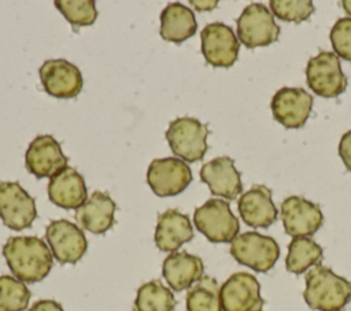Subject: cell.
I'll return each mask as SVG.
<instances>
[{"label": "cell", "mask_w": 351, "mask_h": 311, "mask_svg": "<svg viewBox=\"0 0 351 311\" xmlns=\"http://www.w3.org/2000/svg\"><path fill=\"white\" fill-rule=\"evenodd\" d=\"M237 208L243 222L251 227H269L277 219V208L271 200V190L266 185H252L241 193Z\"/></svg>", "instance_id": "obj_18"}, {"label": "cell", "mask_w": 351, "mask_h": 311, "mask_svg": "<svg viewBox=\"0 0 351 311\" xmlns=\"http://www.w3.org/2000/svg\"><path fill=\"white\" fill-rule=\"evenodd\" d=\"M117 204L106 192H93L86 201L75 210V221L78 225L93 233L103 234L114 225V214Z\"/></svg>", "instance_id": "obj_22"}, {"label": "cell", "mask_w": 351, "mask_h": 311, "mask_svg": "<svg viewBox=\"0 0 351 311\" xmlns=\"http://www.w3.org/2000/svg\"><path fill=\"white\" fill-rule=\"evenodd\" d=\"M0 218L12 230L30 227L37 218L34 197L19 182H0Z\"/></svg>", "instance_id": "obj_10"}, {"label": "cell", "mask_w": 351, "mask_h": 311, "mask_svg": "<svg viewBox=\"0 0 351 311\" xmlns=\"http://www.w3.org/2000/svg\"><path fill=\"white\" fill-rule=\"evenodd\" d=\"M193 238V227L188 215L169 208L158 216L155 245L163 252H176L182 244Z\"/></svg>", "instance_id": "obj_20"}, {"label": "cell", "mask_w": 351, "mask_h": 311, "mask_svg": "<svg viewBox=\"0 0 351 311\" xmlns=\"http://www.w3.org/2000/svg\"><path fill=\"white\" fill-rule=\"evenodd\" d=\"M219 290L215 278L203 275L186 292V311H222Z\"/></svg>", "instance_id": "obj_26"}, {"label": "cell", "mask_w": 351, "mask_h": 311, "mask_svg": "<svg viewBox=\"0 0 351 311\" xmlns=\"http://www.w3.org/2000/svg\"><path fill=\"white\" fill-rule=\"evenodd\" d=\"M3 256L15 278L34 284L44 279L53 264L48 245L36 236H12L3 245Z\"/></svg>", "instance_id": "obj_1"}, {"label": "cell", "mask_w": 351, "mask_h": 311, "mask_svg": "<svg viewBox=\"0 0 351 311\" xmlns=\"http://www.w3.org/2000/svg\"><path fill=\"white\" fill-rule=\"evenodd\" d=\"M192 5H195V8L197 11H208V10H213L217 7L218 1H191Z\"/></svg>", "instance_id": "obj_33"}, {"label": "cell", "mask_w": 351, "mask_h": 311, "mask_svg": "<svg viewBox=\"0 0 351 311\" xmlns=\"http://www.w3.org/2000/svg\"><path fill=\"white\" fill-rule=\"evenodd\" d=\"M203 260L186 251L171 252L165 258L162 264L163 278L176 292L189 289L203 277Z\"/></svg>", "instance_id": "obj_21"}, {"label": "cell", "mask_w": 351, "mask_h": 311, "mask_svg": "<svg viewBox=\"0 0 351 311\" xmlns=\"http://www.w3.org/2000/svg\"><path fill=\"white\" fill-rule=\"evenodd\" d=\"M306 79L308 88L322 97H336L347 88L340 59L330 51H321L307 62Z\"/></svg>", "instance_id": "obj_7"}, {"label": "cell", "mask_w": 351, "mask_h": 311, "mask_svg": "<svg viewBox=\"0 0 351 311\" xmlns=\"http://www.w3.org/2000/svg\"><path fill=\"white\" fill-rule=\"evenodd\" d=\"M222 311H261L263 299L261 285L250 273H234L221 286L219 290Z\"/></svg>", "instance_id": "obj_13"}, {"label": "cell", "mask_w": 351, "mask_h": 311, "mask_svg": "<svg viewBox=\"0 0 351 311\" xmlns=\"http://www.w3.org/2000/svg\"><path fill=\"white\" fill-rule=\"evenodd\" d=\"M45 240L49 244L53 258L62 264L77 263L88 248L82 229L67 219L49 222L45 229Z\"/></svg>", "instance_id": "obj_8"}, {"label": "cell", "mask_w": 351, "mask_h": 311, "mask_svg": "<svg viewBox=\"0 0 351 311\" xmlns=\"http://www.w3.org/2000/svg\"><path fill=\"white\" fill-rule=\"evenodd\" d=\"M322 248L310 237H295L288 245L285 267L289 273L302 274L307 269L319 264Z\"/></svg>", "instance_id": "obj_24"}, {"label": "cell", "mask_w": 351, "mask_h": 311, "mask_svg": "<svg viewBox=\"0 0 351 311\" xmlns=\"http://www.w3.org/2000/svg\"><path fill=\"white\" fill-rule=\"evenodd\" d=\"M236 25L239 41L248 49L267 47L276 42L280 36V27L274 21V15L261 3L247 5L237 18Z\"/></svg>", "instance_id": "obj_6"}, {"label": "cell", "mask_w": 351, "mask_h": 311, "mask_svg": "<svg viewBox=\"0 0 351 311\" xmlns=\"http://www.w3.org/2000/svg\"><path fill=\"white\" fill-rule=\"evenodd\" d=\"M332 48L337 56L351 62V18H340L330 29Z\"/></svg>", "instance_id": "obj_30"}, {"label": "cell", "mask_w": 351, "mask_h": 311, "mask_svg": "<svg viewBox=\"0 0 351 311\" xmlns=\"http://www.w3.org/2000/svg\"><path fill=\"white\" fill-rule=\"evenodd\" d=\"M197 22L193 11L181 4L170 3L160 12V37L170 42H182L196 33Z\"/></svg>", "instance_id": "obj_23"}, {"label": "cell", "mask_w": 351, "mask_h": 311, "mask_svg": "<svg viewBox=\"0 0 351 311\" xmlns=\"http://www.w3.org/2000/svg\"><path fill=\"white\" fill-rule=\"evenodd\" d=\"M30 296L25 282L11 275H0V311H25Z\"/></svg>", "instance_id": "obj_27"}, {"label": "cell", "mask_w": 351, "mask_h": 311, "mask_svg": "<svg viewBox=\"0 0 351 311\" xmlns=\"http://www.w3.org/2000/svg\"><path fill=\"white\" fill-rule=\"evenodd\" d=\"M67 156L63 155L60 144L49 134L36 137L25 153V164L29 173L37 178L53 177L67 167Z\"/></svg>", "instance_id": "obj_16"}, {"label": "cell", "mask_w": 351, "mask_h": 311, "mask_svg": "<svg viewBox=\"0 0 351 311\" xmlns=\"http://www.w3.org/2000/svg\"><path fill=\"white\" fill-rule=\"evenodd\" d=\"M196 229L211 242H232L240 230V223L228 201L210 199L193 214Z\"/></svg>", "instance_id": "obj_4"}, {"label": "cell", "mask_w": 351, "mask_h": 311, "mask_svg": "<svg viewBox=\"0 0 351 311\" xmlns=\"http://www.w3.org/2000/svg\"><path fill=\"white\" fill-rule=\"evenodd\" d=\"M202 53L214 67H230L239 56V38L232 27L222 22L208 23L200 33Z\"/></svg>", "instance_id": "obj_11"}, {"label": "cell", "mask_w": 351, "mask_h": 311, "mask_svg": "<svg viewBox=\"0 0 351 311\" xmlns=\"http://www.w3.org/2000/svg\"><path fill=\"white\" fill-rule=\"evenodd\" d=\"M303 299L311 310L340 311L351 300V282L322 264L306 274Z\"/></svg>", "instance_id": "obj_2"}, {"label": "cell", "mask_w": 351, "mask_h": 311, "mask_svg": "<svg viewBox=\"0 0 351 311\" xmlns=\"http://www.w3.org/2000/svg\"><path fill=\"white\" fill-rule=\"evenodd\" d=\"M208 127L192 116H180L169 123L165 137L171 152L182 160H202L208 149Z\"/></svg>", "instance_id": "obj_3"}, {"label": "cell", "mask_w": 351, "mask_h": 311, "mask_svg": "<svg viewBox=\"0 0 351 311\" xmlns=\"http://www.w3.org/2000/svg\"><path fill=\"white\" fill-rule=\"evenodd\" d=\"M147 182L159 197L176 196L192 182V171L178 158L154 159L147 170Z\"/></svg>", "instance_id": "obj_9"}, {"label": "cell", "mask_w": 351, "mask_h": 311, "mask_svg": "<svg viewBox=\"0 0 351 311\" xmlns=\"http://www.w3.org/2000/svg\"><path fill=\"white\" fill-rule=\"evenodd\" d=\"M176 306L173 292L159 279H152L137 289L132 311H173Z\"/></svg>", "instance_id": "obj_25"}, {"label": "cell", "mask_w": 351, "mask_h": 311, "mask_svg": "<svg viewBox=\"0 0 351 311\" xmlns=\"http://www.w3.org/2000/svg\"><path fill=\"white\" fill-rule=\"evenodd\" d=\"M55 5L73 27L93 25L97 18L93 0H56Z\"/></svg>", "instance_id": "obj_28"}, {"label": "cell", "mask_w": 351, "mask_h": 311, "mask_svg": "<svg viewBox=\"0 0 351 311\" xmlns=\"http://www.w3.org/2000/svg\"><path fill=\"white\" fill-rule=\"evenodd\" d=\"M271 14L287 22H303L307 21L314 12V4L310 0H271Z\"/></svg>", "instance_id": "obj_29"}, {"label": "cell", "mask_w": 351, "mask_h": 311, "mask_svg": "<svg viewBox=\"0 0 351 311\" xmlns=\"http://www.w3.org/2000/svg\"><path fill=\"white\" fill-rule=\"evenodd\" d=\"M339 155L348 171H351V130L346 132L339 142Z\"/></svg>", "instance_id": "obj_31"}, {"label": "cell", "mask_w": 351, "mask_h": 311, "mask_svg": "<svg viewBox=\"0 0 351 311\" xmlns=\"http://www.w3.org/2000/svg\"><path fill=\"white\" fill-rule=\"evenodd\" d=\"M281 221L287 234L295 237L313 236L324 222L318 204L303 196H289L281 203Z\"/></svg>", "instance_id": "obj_12"}, {"label": "cell", "mask_w": 351, "mask_h": 311, "mask_svg": "<svg viewBox=\"0 0 351 311\" xmlns=\"http://www.w3.org/2000/svg\"><path fill=\"white\" fill-rule=\"evenodd\" d=\"M340 4L344 8V11L350 15V18H351V0H343Z\"/></svg>", "instance_id": "obj_34"}, {"label": "cell", "mask_w": 351, "mask_h": 311, "mask_svg": "<svg viewBox=\"0 0 351 311\" xmlns=\"http://www.w3.org/2000/svg\"><path fill=\"white\" fill-rule=\"evenodd\" d=\"M47 189L49 200L64 210H77L88 199L84 177L69 166L51 177Z\"/></svg>", "instance_id": "obj_19"}, {"label": "cell", "mask_w": 351, "mask_h": 311, "mask_svg": "<svg viewBox=\"0 0 351 311\" xmlns=\"http://www.w3.org/2000/svg\"><path fill=\"white\" fill-rule=\"evenodd\" d=\"M29 311H64L63 307L55 301V300H49V299H45V300H38L36 301L30 308Z\"/></svg>", "instance_id": "obj_32"}, {"label": "cell", "mask_w": 351, "mask_h": 311, "mask_svg": "<svg viewBox=\"0 0 351 311\" xmlns=\"http://www.w3.org/2000/svg\"><path fill=\"white\" fill-rule=\"evenodd\" d=\"M270 108L273 116L287 129L303 127L307 122L313 96L303 88H281L271 97Z\"/></svg>", "instance_id": "obj_15"}, {"label": "cell", "mask_w": 351, "mask_h": 311, "mask_svg": "<svg viewBox=\"0 0 351 311\" xmlns=\"http://www.w3.org/2000/svg\"><path fill=\"white\" fill-rule=\"evenodd\" d=\"M200 178L213 195L226 200H234L243 192L241 175L229 156H219L204 163L200 169Z\"/></svg>", "instance_id": "obj_17"}, {"label": "cell", "mask_w": 351, "mask_h": 311, "mask_svg": "<svg viewBox=\"0 0 351 311\" xmlns=\"http://www.w3.org/2000/svg\"><path fill=\"white\" fill-rule=\"evenodd\" d=\"M229 251L236 262L259 273L271 270L280 256L277 241L273 237L263 236L258 232L239 234L230 242Z\"/></svg>", "instance_id": "obj_5"}, {"label": "cell", "mask_w": 351, "mask_h": 311, "mask_svg": "<svg viewBox=\"0 0 351 311\" xmlns=\"http://www.w3.org/2000/svg\"><path fill=\"white\" fill-rule=\"evenodd\" d=\"M38 75L44 90L53 97L71 99L82 90L84 79L80 69L66 59L45 60Z\"/></svg>", "instance_id": "obj_14"}]
</instances>
